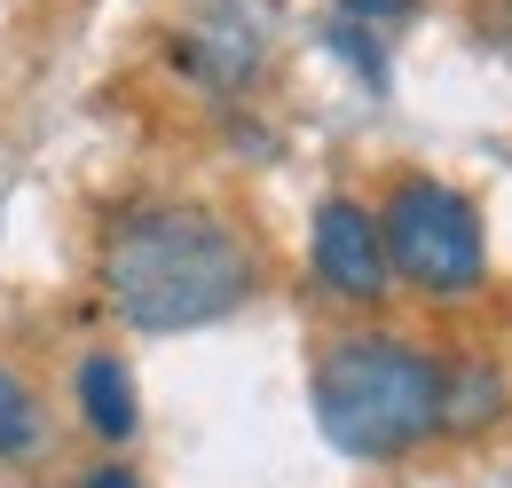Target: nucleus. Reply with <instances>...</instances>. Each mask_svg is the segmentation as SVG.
Here are the masks:
<instances>
[{"label": "nucleus", "mask_w": 512, "mask_h": 488, "mask_svg": "<svg viewBox=\"0 0 512 488\" xmlns=\"http://www.w3.org/2000/svg\"><path fill=\"white\" fill-rule=\"evenodd\" d=\"M260 244L237 213L205 197H134L95 237V292L103 315L142 339H182L229 323L260 292Z\"/></svg>", "instance_id": "obj_1"}, {"label": "nucleus", "mask_w": 512, "mask_h": 488, "mask_svg": "<svg viewBox=\"0 0 512 488\" xmlns=\"http://www.w3.org/2000/svg\"><path fill=\"white\" fill-rule=\"evenodd\" d=\"M442 402V347L394 331V323H347L316 347L308 410L316 433L355 465H402L434 441Z\"/></svg>", "instance_id": "obj_2"}, {"label": "nucleus", "mask_w": 512, "mask_h": 488, "mask_svg": "<svg viewBox=\"0 0 512 488\" xmlns=\"http://www.w3.org/2000/svg\"><path fill=\"white\" fill-rule=\"evenodd\" d=\"M379 237L394 292H410L418 307H473L489 292V229L481 205L457 182L410 166L379 189Z\"/></svg>", "instance_id": "obj_3"}, {"label": "nucleus", "mask_w": 512, "mask_h": 488, "mask_svg": "<svg viewBox=\"0 0 512 488\" xmlns=\"http://www.w3.org/2000/svg\"><path fill=\"white\" fill-rule=\"evenodd\" d=\"M308 284L331 307L379 315L394 300V268H386V237H379V205L355 189H331L308 213Z\"/></svg>", "instance_id": "obj_4"}, {"label": "nucleus", "mask_w": 512, "mask_h": 488, "mask_svg": "<svg viewBox=\"0 0 512 488\" xmlns=\"http://www.w3.org/2000/svg\"><path fill=\"white\" fill-rule=\"evenodd\" d=\"M166 63L190 79V87H205V95H245V87H260V71H268V24H260L245 0H205L190 24H174L166 32Z\"/></svg>", "instance_id": "obj_5"}, {"label": "nucleus", "mask_w": 512, "mask_h": 488, "mask_svg": "<svg viewBox=\"0 0 512 488\" xmlns=\"http://www.w3.org/2000/svg\"><path fill=\"white\" fill-rule=\"evenodd\" d=\"M512 418V370L489 347H442V402H434V441H489Z\"/></svg>", "instance_id": "obj_6"}, {"label": "nucleus", "mask_w": 512, "mask_h": 488, "mask_svg": "<svg viewBox=\"0 0 512 488\" xmlns=\"http://www.w3.org/2000/svg\"><path fill=\"white\" fill-rule=\"evenodd\" d=\"M71 418L95 449H127L142 433V386L119 347H79L71 355Z\"/></svg>", "instance_id": "obj_7"}, {"label": "nucleus", "mask_w": 512, "mask_h": 488, "mask_svg": "<svg viewBox=\"0 0 512 488\" xmlns=\"http://www.w3.org/2000/svg\"><path fill=\"white\" fill-rule=\"evenodd\" d=\"M48 449H56V418H48L40 386L16 363H0V473H32V465H48Z\"/></svg>", "instance_id": "obj_8"}, {"label": "nucleus", "mask_w": 512, "mask_h": 488, "mask_svg": "<svg viewBox=\"0 0 512 488\" xmlns=\"http://www.w3.org/2000/svg\"><path fill=\"white\" fill-rule=\"evenodd\" d=\"M323 40H331V56L347 63L371 95H386V48H394V40H379L371 24H347V16H331V24H323Z\"/></svg>", "instance_id": "obj_9"}, {"label": "nucleus", "mask_w": 512, "mask_h": 488, "mask_svg": "<svg viewBox=\"0 0 512 488\" xmlns=\"http://www.w3.org/2000/svg\"><path fill=\"white\" fill-rule=\"evenodd\" d=\"M331 16H347V24H371L379 40H394L402 24H418V0H339Z\"/></svg>", "instance_id": "obj_10"}, {"label": "nucleus", "mask_w": 512, "mask_h": 488, "mask_svg": "<svg viewBox=\"0 0 512 488\" xmlns=\"http://www.w3.org/2000/svg\"><path fill=\"white\" fill-rule=\"evenodd\" d=\"M79 488H150V481L134 473L127 457H87V465H79Z\"/></svg>", "instance_id": "obj_11"}, {"label": "nucleus", "mask_w": 512, "mask_h": 488, "mask_svg": "<svg viewBox=\"0 0 512 488\" xmlns=\"http://www.w3.org/2000/svg\"><path fill=\"white\" fill-rule=\"evenodd\" d=\"M481 32H489L497 56H512V0H489V8H481Z\"/></svg>", "instance_id": "obj_12"}]
</instances>
